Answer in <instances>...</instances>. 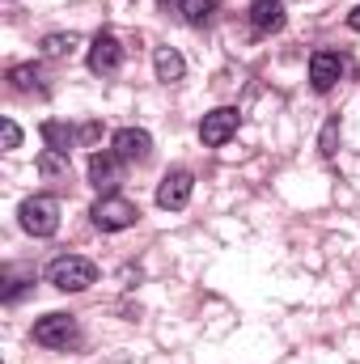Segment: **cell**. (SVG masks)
<instances>
[{
	"instance_id": "ba28073f",
	"label": "cell",
	"mask_w": 360,
	"mask_h": 364,
	"mask_svg": "<svg viewBox=\"0 0 360 364\" xmlns=\"http://www.w3.org/2000/svg\"><path fill=\"white\" fill-rule=\"evenodd\" d=\"M339 77H344V60H339L335 51H314V55H309V85L318 93L335 90Z\"/></svg>"
},
{
	"instance_id": "30bf717a",
	"label": "cell",
	"mask_w": 360,
	"mask_h": 364,
	"mask_svg": "<svg viewBox=\"0 0 360 364\" xmlns=\"http://www.w3.org/2000/svg\"><path fill=\"white\" fill-rule=\"evenodd\" d=\"M90 182L97 186V191H115L119 186V153L110 149V153H93L90 157Z\"/></svg>"
},
{
	"instance_id": "9a60e30c",
	"label": "cell",
	"mask_w": 360,
	"mask_h": 364,
	"mask_svg": "<svg viewBox=\"0 0 360 364\" xmlns=\"http://www.w3.org/2000/svg\"><path fill=\"white\" fill-rule=\"evenodd\" d=\"M43 140H47V149H60V153H68V144L73 140H81L68 123H60V119H47L43 123Z\"/></svg>"
},
{
	"instance_id": "4fadbf2b",
	"label": "cell",
	"mask_w": 360,
	"mask_h": 364,
	"mask_svg": "<svg viewBox=\"0 0 360 364\" xmlns=\"http://www.w3.org/2000/svg\"><path fill=\"white\" fill-rule=\"evenodd\" d=\"M153 68H157V81H182V73H186V60H182L174 47H157V55H153Z\"/></svg>"
},
{
	"instance_id": "5b68a950",
	"label": "cell",
	"mask_w": 360,
	"mask_h": 364,
	"mask_svg": "<svg viewBox=\"0 0 360 364\" xmlns=\"http://www.w3.org/2000/svg\"><path fill=\"white\" fill-rule=\"evenodd\" d=\"M119 64H123V43H119L110 30H102V34L90 43V73H97V77H115Z\"/></svg>"
},
{
	"instance_id": "8fae6325",
	"label": "cell",
	"mask_w": 360,
	"mask_h": 364,
	"mask_svg": "<svg viewBox=\"0 0 360 364\" xmlns=\"http://www.w3.org/2000/svg\"><path fill=\"white\" fill-rule=\"evenodd\" d=\"M284 4L280 0H255L250 4V26L259 30V34H280L284 30Z\"/></svg>"
},
{
	"instance_id": "ac0fdd59",
	"label": "cell",
	"mask_w": 360,
	"mask_h": 364,
	"mask_svg": "<svg viewBox=\"0 0 360 364\" xmlns=\"http://www.w3.org/2000/svg\"><path fill=\"white\" fill-rule=\"evenodd\" d=\"M0 136H4V149H17V144H21V127H17L13 119H4V127H0Z\"/></svg>"
},
{
	"instance_id": "277c9868",
	"label": "cell",
	"mask_w": 360,
	"mask_h": 364,
	"mask_svg": "<svg viewBox=\"0 0 360 364\" xmlns=\"http://www.w3.org/2000/svg\"><path fill=\"white\" fill-rule=\"evenodd\" d=\"M77 339H81V331H77V318L73 314H47V318L34 322V343H43V348L68 352Z\"/></svg>"
},
{
	"instance_id": "6da1fadb",
	"label": "cell",
	"mask_w": 360,
	"mask_h": 364,
	"mask_svg": "<svg viewBox=\"0 0 360 364\" xmlns=\"http://www.w3.org/2000/svg\"><path fill=\"white\" fill-rule=\"evenodd\" d=\"M93 279H97V267L81 255H60L51 267H47V284L60 288V292H85Z\"/></svg>"
},
{
	"instance_id": "d6986e66",
	"label": "cell",
	"mask_w": 360,
	"mask_h": 364,
	"mask_svg": "<svg viewBox=\"0 0 360 364\" xmlns=\"http://www.w3.org/2000/svg\"><path fill=\"white\" fill-rule=\"evenodd\" d=\"M77 136H81V144H97V140H102V123H97V119L81 123V132H77Z\"/></svg>"
},
{
	"instance_id": "2e32d148",
	"label": "cell",
	"mask_w": 360,
	"mask_h": 364,
	"mask_svg": "<svg viewBox=\"0 0 360 364\" xmlns=\"http://www.w3.org/2000/svg\"><path fill=\"white\" fill-rule=\"evenodd\" d=\"M38 174H43V178H68V153L43 149V153H38Z\"/></svg>"
},
{
	"instance_id": "7c38bea8",
	"label": "cell",
	"mask_w": 360,
	"mask_h": 364,
	"mask_svg": "<svg viewBox=\"0 0 360 364\" xmlns=\"http://www.w3.org/2000/svg\"><path fill=\"white\" fill-rule=\"evenodd\" d=\"M179 13L186 26H195V30H203V26H212L216 21V0H179Z\"/></svg>"
},
{
	"instance_id": "9c48e42d",
	"label": "cell",
	"mask_w": 360,
	"mask_h": 364,
	"mask_svg": "<svg viewBox=\"0 0 360 364\" xmlns=\"http://www.w3.org/2000/svg\"><path fill=\"white\" fill-rule=\"evenodd\" d=\"M115 153H119V161H149V153H153V136L144 132V127H123V132H115Z\"/></svg>"
},
{
	"instance_id": "5bb4252c",
	"label": "cell",
	"mask_w": 360,
	"mask_h": 364,
	"mask_svg": "<svg viewBox=\"0 0 360 364\" xmlns=\"http://www.w3.org/2000/svg\"><path fill=\"white\" fill-rule=\"evenodd\" d=\"M77 47H81V38H77L73 30H68V34H47V38H43V55H47V60H68Z\"/></svg>"
},
{
	"instance_id": "52a82bcc",
	"label": "cell",
	"mask_w": 360,
	"mask_h": 364,
	"mask_svg": "<svg viewBox=\"0 0 360 364\" xmlns=\"http://www.w3.org/2000/svg\"><path fill=\"white\" fill-rule=\"evenodd\" d=\"M233 132H238V110H233V106H221V110L203 114V123H199V140H203L208 149H221Z\"/></svg>"
},
{
	"instance_id": "e0dca14e",
	"label": "cell",
	"mask_w": 360,
	"mask_h": 364,
	"mask_svg": "<svg viewBox=\"0 0 360 364\" xmlns=\"http://www.w3.org/2000/svg\"><path fill=\"white\" fill-rule=\"evenodd\" d=\"M43 77L34 73V64H17V68H9V85L17 93H43V85H38Z\"/></svg>"
},
{
	"instance_id": "3957f363",
	"label": "cell",
	"mask_w": 360,
	"mask_h": 364,
	"mask_svg": "<svg viewBox=\"0 0 360 364\" xmlns=\"http://www.w3.org/2000/svg\"><path fill=\"white\" fill-rule=\"evenodd\" d=\"M17 216H21V229H26L30 237H51V233L60 229V203H55L51 195H34V199H26Z\"/></svg>"
},
{
	"instance_id": "7a4b0ae2",
	"label": "cell",
	"mask_w": 360,
	"mask_h": 364,
	"mask_svg": "<svg viewBox=\"0 0 360 364\" xmlns=\"http://www.w3.org/2000/svg\"><path fill=\"white\" fill-rule=\"evenodd\" d=\"M90 220L102 229V233H119V229H132L140 220V208L123 195H102L90 208Z\"/></svg>"
},
{
	"instance_id": "8992f818",
	"label": "cell",
	"mask_w": 360,
	"mask_h": 364,
	"mask_svg": "<svg viewBox=\"0 0 360 364\" xmlns=\"http://www.w3.org/2000/svg\"><path fill=\"white\" fill-rule=\"evenodd\" d=\"M191 191H195V178H191V170H170L162 186H157V208H166V212H182L186 203H191Z\"/></svg>"
},
{
	"instance_id": "ffe728a7",
	"label": "cell",
	"mask_w": 360,
	"mask_h": 364,
	"mask_svg": "<svg viewBox=\"0 0 360 364\" xmlns=\"http://www.w3.org/2000/svg\"><path fill=\"white\" fill-rule=\"evenodd\" d=\"M348 26H352V30H356V34H360V4H356V9H352V13H348Z\"/></svg>"
}]
</instances>
